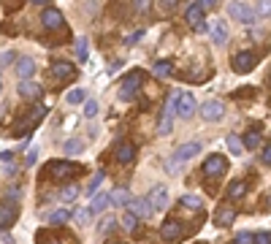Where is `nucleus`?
Instances as JSON below:
<instances>
[{
	"label": "nucleus",
	"mask_w": 271,
	"mask_h": 244,
	"mask_svg": "<svg viewBox=\"0 0 271 244\" xmlns=\"http://www.w3.org/2000/svg\"><path fill=\"white\" fill-rule=\"evenodd\" d=\"M160 236H163V241L174 244V241H179L184 236V225H182V222H176V220H168V222H163Z\"/></svg>",
	"instance_id": "9"
},
{
	"label": "nucleus",
	"mask_w": 271,
	"mask_h": 244,
	"mask_svg": "<svg viewBox=\"0 0 271 244\" xmlns=\"http://www.w3.org/2000/svg\"><path fill=\"white\" fill-rule=\"evenodd\" d=\"M174 109L179 117H190L195 111V95L193 92H184V90H176L174 92Z\"/></svg>",
	"instance_id": "2"
},
{
	"label": "nucleus",
	"mask_w": 271,
	"mask_h": 244,
	"mask_svg": "<svg viewBox=\"0 0 271 244\" xmlns=\"http://www.w3.org/2000/svg\"><path fill=\"white\" fill-rule=\"evenodd\" d=\"M244 193H247V184H244V182L236 179V182H230V184H228V198H230V201L244 198Z\"/></svg>",
	"instance_id": "25"
},
{
	"label": "nucleus",
	"mask_w": 271,
	"mask_h": 244,
	"mask_svg": "<svg viewBox=\"0 0 271 244\" xmlns=\"http://www.w3.org/2000/svg\"><path fill=\"white\" fill-rule=\"evenodd\" d=\"M184 17H187V22L193 25L195 30H203V9H201L198 3L190 6V9H187V14H184Z\"/></svg>",
	"instance_id": "20"
},
{
	"label": "nucleus",
	"mask_w": 271,
	"mask_h": 244,
	"mask_svg": "<svg viewBox=\"0 0 271 244\" xmlns=\"http://www.w3.org/2000/svg\"><path fill=\"white\" fill-rule=\"evenodd\" d=\"M176 109H174V95L166 101V109H163V117H160V125H157V133L160 136H168L171 133V120H174Z\"/></svg>",
	"instance_id": "10"
},
{
	"label": "nucleus",
	"mask_w": 271,
	"mask_h": 244,
	"mask_svg": "<svg viewBox=\"0 0 271 244\" xmlns=\"http://www.w3.org/2000/svg\"><path fill=\"white\" fill-rule=\"evenodd\" d=\"M198 6H201L203 11H206V9H217V0H198Z\"/></svg>",
	"instance_id": "46"
},
{
	"label": "nucleus",
	"mask_w": 271,
	"mask_h": 244,
	"mask_svg": "<svg viewBox=\"0 0 271 244\" xmlns=\"http://www.w3.org/2000/svg\"><path fill=\"white\" fill-rule=\"evenodd\" d=\"M128 206H130L128 212H133L136 217H149V214H152V206H149L147 198H130Z\"/></svg>",
	"instance_id": "19"
},
{
	"label": "nucleus",
	"mask_w": 271,
	"mask_h": 244,
	"mask_svg": "<svg viewBox=\"0 0 271 244\" xmlns=\"http://www.w3.org/2000/svg\"><path fill=\"white\" fill-rule=\"evenodd\" d=\"M182 206H187V209H201V206H203V198H201V195H184V198H182Z\"/></svg>",
	"instance_id": "32"
},
{
	"label": "nucleus",
	"mask_w": 271,
	"mask_h": 244,
	"mask_svg": "<svg viewBox=\"0 0 271 244\" xmlns=\"http://www.w3.org/2000/svg\"><path fill=\"white\" fill-rule=\"evenodd\" d=\"M63 147H65V155H82L84 152V141H82V138H71V141L63 144Z\"/></svg>",
	"instance_id": "26"
},
{
	"label": "nucleus",
	"mask_w": 271,
	"mask_h": 244,
	"mask_svg": "<svg viewBox=\"0 0 271 244\" xmlns=\"http://www.w3.org/2000/svg\"><path fill=\"white\" fill-rule=\"evenodd\" d=\"M14 57H17V55H14L11 49H9V52H3V55H0V71H3L6 65H11V63H14Z\"/></svg>",
	"instance_id": "40"
},
{
	"label": "nucleus",
	"mask_w": 271,
	"mask_h": 244,
	"mask_svg": "<svg viewBox=\"0 0 271 244\" xmlns=\"http://www.w3.org/2000/svg\"><path fill=\"white\" fill-rule=\"evenodd\" d=\"M103 182V171H98V174H92V179L87 182V195H95L98 193V184Z\"/></svg>",
	"instance_id": "33"
},
{
	"label": "nucleus",
	"mask_w": 271,
	"mask_h": 244,
	"mask_svg": "<svg viewBox=\"0 0 271 244\" xmlns=\"http://www.w3.org/2000/svg\"><path fill=\"white\" fill-rule=\"evenodd\" d=\"M117 163H122V166H128V163H133V157H136V147L130 141H122V144H117Z\"/></svg>",
	"instance_id": "15"
},
{
	"label": "nucleus",
	"mask_w": 271,
	"mask_h": 244,
	"mask_svg": "<svg viewBox=\"0 0 271 244\" xmlns=\"http://www.w3.org/2000/svg\"><path fill=\"white\" fill-rule=\"evenodd\" d=\"M128 201H130V190H128V187H117L114 193L109 195V203H111V206H128Z\"/></svg>",
	"instance_id": "22"
},
{
	"label": "nucleus",
	"mask_w": 271,
	"mask_h": 244,
	"mask_svg": "<svg viewBox=\"0 0 271 244\" xmlns=\"http://www.w3.org/2000/svg\"><path fill=\"white\" fill-rule=\"evenodd\" d=\"M120 222H122V228H125V230H136V228H138V217H136L133 212H125Z\"/></svg>",
	"instance_id": "30"
},
{
	"label": "nucleus",
	"mask_w": 271,
	"mask_h": 244,
	"mask_svg": "<svg viewBox=\"0 0 271 244\" xmlns=\"http://www.w3.org/2000/svg\"><path fill=\"white\" fill-rule=\"evenodd\" d=\"M52 76H55V79H74V76H76L74 63H65V60L52 63Z\"/></svg>",
	"instance_id": "17"
},
{
	"label": "nucleus",
	"mask_w": 271,
	"mask_h": 244,
	"mask_svg": "<svg viewBox=\"0 0 271 244\" xmlns=\"http://www.w3.org/2000/svg\"><path fill=\"white\" fill-rule=\"evenodd\" d=\"M95 114H98V103L95 101H87V106H84V117L90 120V117H95Z\"/></svg>",
	"instance_id": "43"
},
{
	"label": "nucleus",
	"mask_w": 271,
	"mask_h": 244,
	"mask_svg": "<svg viewBox=\"0 0 271 244\" xmlns=\"http://www.w3.org/2000/svg\"><path fill=\"white\" fill-rule=\"evenodd\" d=\"M152 71H155L157 76H171V74H174V65L166 63V60H160V63H155V68H152Z\"/></svg>",
	"instance_id": "31"
},
{
	"label": "nucleus",
	"mask_w": 271,
	"mask_h": 244,
	"mask_svg": "<svg viewBox=\"0 0 271 244\" xmlns=\"http://www.w3.org/2000/svg\"><path fill=\"white\" fill-rule=\"evenodd\" d=\"M19 95L22 98H28V101H38V98L44 95V90H41V84H36V82H30V79H22L19 82Z\"/></svg>",
	"instance_id": "11"
},
{
	"label": "nucleus",
	"mask_w": 271,
	"mask_h": 244,
	"mask_svg": "<svg viewBox=\"0 0 271 244\" xmlns=\"http://www.w3.org/2000/svg\"><path fill=\"white\" fill-rule=\"evenodd\" d=\"M71 214H74V212H71V209H55V212H49V222H52V225H65V222H68L71 220Z\"/></svg>",
	"instance_id": "23"
},
{
	"label": "nucleus",
	"mask_w": 271,
	"mask_h": 244,
	"mask_svg": "<svg viewBox=\"0 0 271 244\" xmlns=\"http://www.w3.org/2000/svg\"><path fill=\"white\" fill-rule=\"evenodd\" d=\"M133 9H136V14H149L152 0H133Z\"/></svg>",
	"instance_id": "36"
},
{
	"label": "nucleus",
	"mask_w": 271,
	"mask_h": 244,
	"mask_svg": "<svg viewBox=\"0 0 271 244\" xmlns=\"http://www.w3.org/2000/svg\"><path fill=\"white\" fill-rule=\"evenodd\" d=\"M211 41L217 46H225L228 44V25L222 22V19H217L214 25H211Z\"/></svg>",
	"instance_id": "18"
},
{
	"label": "nucleus",
	"mask_w": 271,
	"mask_h": 244,
	"mask_svg": "<svg viewBox=\"0 0 271 244\" xmlns=\"http://www.w3.org/2000/svg\"><path fill=\"white\" fill-rule=\"evenodd\" d=\"M38 241H41V244H60L57 239H49V236H41V239H38Z\"/></svg>",
	"instance_id": "49"
},
{
	"label": "nucleus",
	"mask_w": 271,
	"mask_h": 244,
	"mask_svg": "<svg viewBox=\"0 0 271 244\" xmlns=\"http://www.w3.org/2000/svg\"><path fill=\"white\" fill-rule=\"evenodd\" d=\"M79 184H68V187H63V193H60V198H63V203H71V201H76L79 198Z\"/></svg>",
	"instance_id": "29"
},
{
	"label": "nucleus",
	"mask_w": 271,
	"mask_h": 244,
	"mask_svg": "<svg viewBox=\"0 0 271 244\" xmlns=\"http://www.w3.org/2000/svg\"><path fill=\"white\" fill-rule=\"evenodd\" d=\"M147 201H149L152 212H163V209H168V187H166V184H155Z\"/></svg>",
	"instance_id": "7"
},
{
	"label": "nucleus",
	"mask_w": 271,
	"mask_h": 244,
	"mask_svg": "<svg viewBox=\"0 0 271 244\" xmlns=\"http://www.w3.org/2000/svg\"><path fill=\"white\" fill-rule=\"evenodd\" d=\"M90 217H92L90 209H79V212H76V222H79V225H87Z\"/></svg>",
	"instance_id": "39"
},
{
	"label": "nucleus",
	"mask_w": 271,
	"mask_h": 244,
	"mask_svg": "<svg viewBox=\"0 0 271 244\" xmlns=\"http://www.w3.org/2000/svg\"><path fill=\"white\" fill-rule=\"evenodd\" d=\"M141 82H144V74H141V71H133V74L122 82V87H120V101H130V98L138 92V87H141Z\"/></svg>",
	"instance_id": "6"
},
{
	"label": "nucleus",
	"mask_w": 271,
	"mask_h": 244,
	"mask_svg": "<svg viewBox=\"0 0 271 244\" xmlns=\"http://www.w3.org/2000/svg\"><path fill=\"white\" fill-rule=\"evenodd\" d=\"M225 144H228V152H230V155H241V152H244V147H241V138L236 136V133H230V136L225 138Z\"/></svg>",
	"instance_id": "28"
},
{
	"label": "nucleus",
	"mask_w": 271,
	"mask_h": 244,
	"mask_svg": "<svg viewBox=\"0 0 271 244\" xmlns=\"http://www.w3.org/2000/svg\"><path fill=\"white\" fill-rule=\"evenodd\" d=\"M76 57L82 63H87V38H79L76 41Z\"/></svg>",
	"instance_id": "34"
},
{
	"label": "nucleus",
	"mask_w": 271,
	"mask_h": 244,
	"mask_svg": "<svg viewBox=\"0 0 271 244\" xmlns=\"http://www.w3.org/2000/svg\"><path fill=\"white\" fill-rule=\"evenodd\" d=\"M252 239H255V236L249 233V230H239V233H236V241H233V244H252Z\"/></svg>",
	"instance_id": "38"
},
{
	"label": "nucleus",
	"mask_w": 271,
	"mask_h": 244,
	"mask_svg": "<svg viewBox=\"0 0 271 244\" xmlns=\"http://www.w3.org/2000/svg\"><path fill=\"white\" fill-rule=\"evenodd\" d=\"M255 65H257V55H255V52H239V55L230 60V68H233L236 74H249Z\"/></svg>",
	"instance_id": "5"
},
{
	"label": "nucleus",
	"mask_w": 271,
	"mask_h": 244,
	"mask_svg": "<svg viewBox=\"0 0 271 244\" xmlns=\"http://www.w3.org/2000/svg\"><path fill=\"white\" fill-rule=\"evenodd\" d=\"M106 206H109V193H101V195H95L92 198V203H90V212L92 214H101V212H106Z\"/></svg>",
	"instance_id": "24"
},
{
	"label": "nucleus",
	"mask_w": 271,
	"mask_h": 244,
	"mask_svg": "<svg viewBox=\"0 0 271 244\" xmlns=\"http://www.w3.org/2000/svg\"><path fill=\"white\" fill-rule=\"evenodd\" d=\"M141 36H144V30H136L133 36H128V38H125V46H133V44H138V41H141Z\"/></svg>",
	"instance_id": "44"
},
{
	"label": "nucleus",
	"mask_w": 271,
	"mask_h": 244,
	"mask_svg": "<svg viewBox=\"0 0 271 244\" xmlns=\"http://www.w3.org/2000/svg\"><path fill=\"white\" fill-rule=\"evenodd\" d=\"M17 217H19V209L14 203H3V206H0V230L11 228L17 222Z\"/></svg>",
	"instance_id": "12"
},
{
	"label": "nucleus",
	"mask_w": 271,
	"mask_h": 244,
	"mask_svg": "<svg viewBox=\"0 0 271 244\" xmlns=\"http://www.w3.org/2000/svg\"><path fill=\"white\" fill-rule=\"evenodd\" d=\"M241 147H247V149H257V147H260V133H257V130H249V133L241 138Z\"/></svg>",
	"instance_id": "27"
},
{
	"label": "nucleus",
	"mask_w": 271,
	"mask_h": 244,
	"mask_svg": "<svg viewBox=\"0 0 271 244\" xmlns=\"http://www.w3.org/2000/svg\"><path fill=\"white\" fill-rule=\"evenodd\" d=\"M65 101H68L71 106H76V103H82V101H84V90H71L68 95H65Z\"/></svg>",
	"instance_id": "35"
},
{
	"label": "nucleus",
	"mask_w": 271,
	"mask_h": 244,
	"mask_svg": "<svg viewBox=\"0 0 271 244\" xmlns=\"http://www.w3.org/2000/svg\"><path fill=\"white\" fill-rule=\"evenodd\" d=\"M228 14L233 17L236 22H241V25L255 22V11L249 9L247 3H241V0H230V3H228Z\"/></svg>",
	"instance_id": "4"
},
{
	"label": "nucleus",
	"mask_w": 271,
	"mask_h": 244,
	"mask_svg": "<svg viewBox=\"0 0 271 244\" xmlns=\"http://www.w3.org/2000/svg\"><path fill=\"white\" fill-rule=\"evenodd\" d=\"M263 166H268V163H271V147H268V144H263Z\"/></svg>",
	"instance_id": "45"
},
{
	"label": "nucleus",
	"mask_w": 271,
	"mask_h": 244,
	"mask_svg": "<svg viewBox=\"0 0 271 244\" xmlns=\"http://www.w3.org/2000/svg\"><path fill=\"white\" fill-rule=\"evenodd\" d=\"M222 114H225V103L222 101H206L201 106V117L206 122H217V120H222Z\"/></svg>",
	"instance_id": "8"
},
{
	"label": "nucleus",
	"mask_w": 271,
	"mask_h": 244,
	"mask_svg": "<svg viewBox=\"0 0 271 244\" xmlns=\"http://www.w3.org/2000/svg\"><path fill=\"white\" fill-rule=\"evenodd\" d=\"M114 225H117V220H114V217H103V220H101V225H98V230H101V233H109V230L114 228Z\"/></svg>",
	"instance_id": "37"
},
{
	"label": "nucleus",
	"mask_w": 271,
	"mask_h": 244,
	"mask_svg": "<svg viewBox=\"0 0 271 244\" xmlns=\"http://www.w3.org/2000/svg\"><path fill=\"white\" fill-rule=\"evenodd\" d=\"M17 74H19V79H30L33 74H36V63H33L30 57H19L17 60Z\"/></svg>",
	"instance_id": "21"
},
{
	"label": "nucleus",
	"mask_w": 271,
	"mask_h": 244,
	"mask_svg": "<svg viewBox=\"0 0 271 244\" xmlns=\"http://www.w3.org/2000/svg\"><path fill=\"white\" fill-rule=\"evenodd\" d=\"M163 6H166V9H174V6H176V0H163Z\"/></svg>",
	"instance_id": "50"
},
{
	"label": "nucleus",
	"mask_w": 271,
	"mask_h": 244,
	"mask_svg": "<svg viewBox=\"0 0 271 244\" xmlns=\"http://www.w3.org/2000/svg\"><path fill=\"white\" fill-rule=\"evenodd\" d=\"M33 3H38V6H41V3H49V0H33Z\"/></svg>",
	"instance_id": "51"
},
{
	"label": "nucleus",
	"mask_w": 271,
	"mask_h": 244,
	"mask_svg": "<svg viewBox=\"0 0 271 244\" xmlns=\"http://www.w3.org/2000/svg\"><path fill=\"white\" fill-rule=\"evenodd\" d=\"M41 117H46V106H36L30 114V125H36V120H41Z\"/></svg>",
	"instance_id": "41"
},
{
	"label": "nucleus",
	"mask_w": 271,
	"mask_h": 244,
	"mask_svg": "<svg viewBox=\"0 0 271 244\" xmlns=\"http://www.w3.org/2000/svg\"><path fill=\"white\" fill-rule=\"evenodd\" d=\"M0 160H3V163H11V160H14V155H11V152H0Z\"/></svg>",
	"instance_id": "48"
},
{
	"label": "nucleus",
	"mask_w": 271,
	"mask_h": 244,
	"mask_svg": "<svg viewBox=\"0 0 271 244\" xmlns=\"http://www.w3.org/2000/svg\"><path fill=\"white\" fill-rule=\"evenodd\" d=\"M252 244H271V233H268V230H260V233L252 239Z\"/></svg>",
	"instance_id": "42"
},
{
	"label": "nucleus",
	"mask_w": 271,
	"mask_h": 244,
	"mask_svg": "<svg viewBox=\"0 0 271 244\" xmlns=\"http://www.w3.org/2000/svg\"><path fill=\"white\" fill-rule=\"evenodd\" d=\"M41 22H44L46 30H60L65 19H63V14H60L57 9H46L44 14H41Z\"/></svg>",
	"instance_id": "13"
},
{
	"label": "nucleus",
	"mask_w": 271,
	"mask_h": 244,
	"mask_svg": "<svg viewBox=\"0 0 271 244\" xmlns=\"http://www.w3.org/2000/svg\"><path fill=\"white\" fill-rule=\"evenodd\" d=\"M268 9H271V0H260V17H268Z\"/></svg>",
	"instance_id": "47"
},
{
	"label": "nucleus",
	"mask_w": 271,
	"mask_h": 244,
	"mask_svg": "<svg viewBox=\"0 0 271 244\" xmlns=\"http://www.w3.org/2000/svg\"><path fill=\"white\" fill-rule=\"evenodd\" d=\"M225 171H228L225 155H209L206 160H203V176H209V179H214V176H222Z\"/></svg>",
	"instance_id": "3"
},
{
	"label": "nucleus",
	"mask_w": 271,
	"mask_h": 244,
	"mask_svg": "<svg viewBox=\"0 0 271 244\" xmlns=\"http://www.w3.org/2000/svg\"><path fill=\"white\" fill-rule=\"evenodd\" d=\"M198 152H201V141H187V144H182V147L176 149V155H174V163L190 160V157H195Z\"/></svg>",
	"instance_id": "14"
},
{
	"label": "nucleus",
	"mask_w": 271,
	"mask_h": 244,
	"mask_svg": "<svg viewBox=\"0 0 271 244\" xmlns=\"http://www.w3.org/2000/svg\"><path fill=\"white\" fill-rule=\"evenodd\" d=\"M46 168H49V174L55 179H74V176L82 174V166L79 163H68V160H52V163H46Z\"/></svg>",
	"instance_id": "1"
},
{
	"label": "nucleus",
	"mask_w": 271,
	"mask_h": 244,
	"mask_svg": "<svg viewBox=\"0 0 271 244\" xmlns=\"http://www.w3.org/2000/svg\"><path fill=\"white\" fill-rule=\"evenodd\" d=\"M233 220H236V209L233 206H220L217 209V214H214V225H220V228H228V225H233Z\"/></svg>",
	"instance_id": "16"
}]
</instances>
